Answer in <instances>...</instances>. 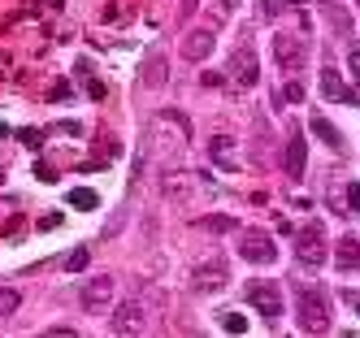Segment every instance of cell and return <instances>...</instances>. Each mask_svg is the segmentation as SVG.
Masks as SVG:
<instances>
[{
  "label": "cell",
  "instance_id": "1",
  "mask_svg": "<svg viewBox=\"0 0 360 338\" xmlns=\"http://www.w3.org/2000/svg\"><path fill=\"white\" fill-rule=\"evenodd\" d=\"M295 312H300V330L317 334V330L330 325V295L313 282H300L295 286Z\"/></svg>",
  "mask_w": 360,
  "mask_h": 338
},
{
  "label": "cell",
  "instance_id": "2",
  "mask_svg": "<svg viewBox=\"0 0 360 338\" xmlns=\"http://www.w3.org/2000/svg\"><path fill=\"white\" fill-rule=\"evenodd\" d=\"M295 256H300V265H308V269L326 265V234H321L317 221H313V226H304V230L295 234Z\"/></svg>",
  "mask_w": 360,
  "mask_h": 338
},
{
  "label": "cell",
  "instance_id": "3",
  "mask_svg": "<svg viewBox=\"0 0 360 338\" xmlns=\"http://www.w3.org/2000/svg\"><path fill=\"white\" fill-rule=\"evenodd\" d=\"M239 256L252 260V265H274V260H278V247H274V239H269L265 230H243V234H239Z\"/></svg>",
  "mask_w": 360,
  "mask_h": 338
},
{
  "label": "cell",
  "instance_id": "4",
  "mask_svg": "<svg viewBox=\"0 0 360 338\" xmlns=\"http://www.w3.org/2000/svg\"><path fill=\"white\" fill-rule=\"evenodd\" d=\"M226 74L235 78V87H256V78H261V65H256V48H252V44H239L235 52H230Z\"/></svg>",
  "mask_w": 360,
  "mask_h": 338
},
{
  "label": "cell",
  "instance_id": "5",
  "mask_svg": "<svg viewBox=\"0 0 360 338\" xmlns=\"http://www.w3.org/2000/svg\"><path fill=\"white\" fill-rule=\"evenodd\" d=\"M248 299L256 304V312L269 321V325H278V317H282V291L274 282H256V286H248Z\"/></svg>",
  "mask_w": 360,
  "mask_h": 338
},
{
  "label": "cell",
  "instance_id": "6",
  "mask_svg": "<svg viewBox=\"0 0 360 338\" xmlns=\"http://www.w3.org/2000/svg\"><path fill=\"white\" fill-rule=\"evenodd\" d=\"M109 330H113V334H143V330H148V312H143V304H139V299L117 304Z\"/></svg>",
  "mask_w": 360,
  "mask_h": 338
},
{
  "label": "cell",
  "instance_id": "7",
  "mask_svg": "<svg viewBox=\"0 0 360 338\" xmlns=\"http://www.w3.org/2000/svg\"><path fill=\"white\" fill-rule=\"evenodd\" d=\"M274 57H278L282 70H300V65L308 61V44H304V35H278V39H274Z\"/></svg>",
  "mask_w": 360,
  "mask_h": 338
},
{
  "label": "cell",
  "instance_id": "8",
  "mask_svg": "<svg viewBox=\"0 0 360 338\" xmlns=\"http://www.w3.org/2000/svg\"><path fill=\"white\" fill-rule=\"evenodd\" d=\"M113 278H91V282H83V308L87 312H105L109 304H113Z\"/></svg>",
  "mask_w": 360,
  "mask_h": 338
},
{
  "label": "cell",
  "instance_id": "9",
  "mask_svg": "<svg viewBox=\"0 0 360 338\" xmlns=\"http://www.w3.org/2000/svg\"><path fill=\"white\" fill-rule=\"evenodd\" d=\"M226 282V260L213 256V260H204V265H191V286L195 291H213V286Z\"/></svg>",
  "mask_w": 360,
  "mask_h": 338
},
{
  "label": "cell",
  "instance_id": "10",
  "mask_svg": "<svg viewBox=\"0 0 360 338\" xmlns=\"http://www.w3.org/2000/svg\"><path fill=\"white\" fill-rule=\"evenodd\" d=\"M321 96L326 100H334V104H356V91H347L343 87V78H339V70H321Z\"/></svg>",
  "mask_w": 360,
  "mask_h": 338
},
{
  "label": "cell",
  "instance_id": "11",
  "mask_svg": "<svg viewBox=\"0 0 360 338\" xmlns=\"http://www.w3.org/2000/svg\"><path fill=\"white\" fill-rule=\"evenodd\" d=\"M213 52V31H191L187 39H183V57L187 61H204Z\"/></svg>",
  "mask_w": 360,
  "mask_h": 338
},
{
  "label": "cell",
  "instance_id": "12",
  "mask_svg": "<svg viewBox=\"0 0 360 338\" xmlns=\"http://www.w3.org/2000/svg\"><path fill=\"white\" fill-rule=\"evenodd\" d=\"M287 169H291V178L304 174V135L300 130H291V139H287Z\"/></svg>",
  "mask_w": 360,
  "mask_h": 338
},
{
  "label": "cell",
  "instance_id": "13",
  "mask_svg": "<svg viewBox=\"0 0 360 338\" xmlns=\"http://www.w3.org/2000/svg\"><path fill=\"white\" fill-rule=\"evenodd\" d=\"M356 260H360V243H356L352 234H347V239L339 243V252H334V265H339V269H352Z\"/></svg>",
  "mask_w": 360,
  "mask_h": 338
},
{
  "label": "cell",
  "instance_id": "14",
  "mask_svg": "<svg viewBox=\"0 0 360 338\" xmlns=\"http://www.w3.org/2000/svg\"><path fill=\"white\" fill-rule=\"evenodd\" d=\"M143 83H148V87H161V83H165V61H161V57H152V61L143 65Z\"/></svg>",
  "mask_w": 360,
  "mask_h": 338
},
{
  "label": "cell",
  "instance_id": "15",
  "mask_svg": "<svg viewBox=\"0 0 360 338\" xmlns=\"http://www.w3.org/2000/svg\"><path fill=\"white\" fill-rule=\"evenodd\" d=\"M313 135H317V139H326L330 148H343V139H339V130H334V126H330L326 117H317V122H313Z\"/></svg>",
  "mask_w": 360,
  "mask_h": 338
},
{
  "label": "cell",
  "instance_id": "16",
  "mask_svg": "<svg viewBox=\"0 0 360 338\" xmlns=\"http://www.w3.org/2000/svg\"><path fill=\"white\" fill-rule=\"evenodd\" d=\"M18 304H22V295L13 291V286H0V317H13Z\"/></svg>",
  "mask_w": 360,
  "mask_h": 338
},
{
  "label": "cell",
  "instance_id": "17",
  "mask_svg": "<svg viewBox=\"0 0 360 338\" xmlns=\"http://www.w3.org/2000/svg\"><path fill=\"white\" fill-rule=\"evenodd\" d=\"M70 204H74V208H96L100 200H96V191H83V187H79V191H70Z\"/></svg>",
  "mask_w": 360,
  "mask_h": 338
},
{
  "label": "cell",
  "instance_id": "18",
  "mask_svg": "<svg viewBox=\"0 0 360 338\" xmlns=\"http://www.w3.org/2000/svg\"><path fill=\"white\" fill-rule=\"evenodd\" d=\"M83 265H87V247H79V252H70V256H65V269H70V273H79Z\"/></svg>",
  "mask_w": 360,
  "mask_h": 338
},
{
  "label": "cell",
  "instance_id": "19",
  "mask_svg": "<svg viewBox=\"0 0 360 338\" xmlns=\"http://www.w3.org/2000/svg\"><path fill=\"white\" fill-rule=\"evenodd\" d=\"M209 152H213V161H226V156H230V139H226V135H217ZM226 165H230V161H226Z\"/></svg>",
  "mask_w": 360,
  "mask_h": 338
},
{
  "label": "cell",
  "instance_id": "20",
  "mask_svg": "<svg viewBox=\"0 0 360 338\" xmlns=\"http://www.w3.org/2000/svg\"><path fill=\"white\" fill-rule=\"evenodd\" d=\"M221 325H226L230 334H243V330H248V321L239 317V312H226V317H221Z\"/></svg>",
  "mask_w": 360,
  "mask_h": 338
},
{
  "label": "cell",
  "instance_id": "21",
  "mask_svg": "<svg viewBox=\"0 0 360 338\" xmlns=\"http://www.w3.org/2000/svg\"><path fill=\"white\" fill-rule=\"evenodd\" d=\"M282 96H287L291 104H300V100H304V87H300V83H287V87H282Z\"/></svg>",
  "mask_w": 360,
  "mask_h": 338
},
{
  "label": "cell",
  "instance_id": "22",
  "mask_svg": "<svg viewBox=\"0 0 360 338\" xmlns=\"http://www.w3.org/2000/svg\"><path fill=\"white\" fill-rule=\"evenodd\" d=\"M291 5H304V0H291ZM265 13L278 18V13H282V0H265Z\"/></svg>",
  "mask_w": 360,
  "mask_h": 338
},
{
  "label": "cell",
  "instance_id": "23",
  "mask_svg": "<svg viewBox=\"0 0 360 338\" xmlns=\"http://www.w3.org/2000/svg\"><path fill=\"white\" fill-rule=\"evenodd\" d=\"M330 5H339V0H330ZM334 31H339V35H347V18H343L339 9H334Z\"/></svg>",
  "mask_w": 360,
  "mask_h": 338
},
{
  "label": "cell",
  "instance_id": "24",
  "mask_svg": "<svg viewBox=\"0 0 360 338\" xmlns=\"http://www.w3.org/2000/svg\"><path fill=\"white\" fill-rule=\"evenodd\" d=\"M347 204H352V213H360V187H356V182L347 187Z\"/></svg>",
  "mask_w": 360,
  "mask_h": 338
},
{
  "label": "cell",
  "instance_id": "25",
  "mask_svg": "<svg viewBox=\"0 0 360 338\" xmlns=\"http://www.w3.org/2000/svg\"><path fill=\"white\" fill-rule=\"evenodd\" d=\"M204 226H209V230H230L235 221H230V217H213V221H204Z\"/></svg>",
  "mask_w": 360,
  "mask_h": 338
},
{
  "label": "cell",
  "instance_id": "26",
  "mask_svg": "<svg viewBox=\"0 0 360 338\" xmlns=\"http://www.w3.org/2000/svg\"><path fill=\"white\" fill-rule=\"evenodd\" d=\"M347 70H352V78H360V48H356L352 57H347Z\"/></svg>",
  "mask_w": 360,
  "mask_h": 338
},
{
  "label": "cell",
  "instance_id": "27",
  "mask_svg": "<svg viewBox=\"0 0 360 338\" xmlns=\"http://www.w3.org/2000/svg\"><path fill=\"white\" fill-rule=\"evenodd\" d=\"M356 312H360V295H356Z\"/></svg>",
  "mask_w": 360,
  "mask_h": 338
},
{
  "label": "cell",
  "instance_id": "28",
  "mask_svg": "<svg viewBox=\"0 0 360 338\" xmlns=\"http://www.w3.org/2000/svg\"><path fill=\"white\" fill-rule=\"evenodd\" d=\"M356 13H360V0H356Z\"/></svg>",
  "mask_w": 360,
  "mask_h": 338
}]
</instances>
